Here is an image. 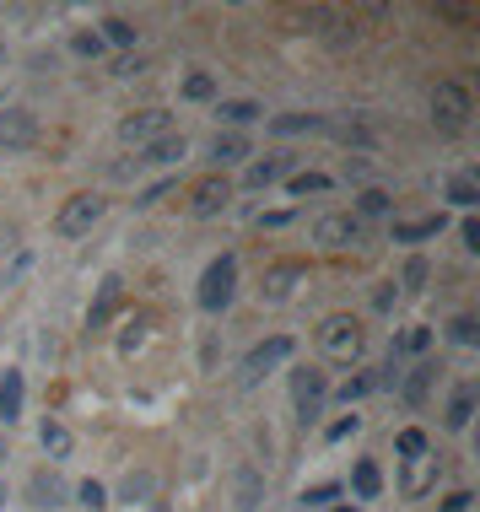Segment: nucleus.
Segmentation results:
<instances>
[{"mask_svg":"<svg viewBox=\"0 0 480 512\" xmlns=\"http://www.w3.org/2000/svg\"><path fill=\"white\" fill-rule=\"evenodd\" d=\"M475 335H480V329H475L470 313H459L454 324H448V340H454V345H475Z\"/></svg>","mask_w":480,"mask_h":512,"instance_id":"38","label":"nucleus"},{"mask_svg":"<svg viewBox=\"0 0 480 512\" xmlns=\"http://www.w3.org/2000/svg\"><path fill=\"white\" fill-rule=\"evenodd\" d=\"M378 389V372H367V378H351L346 389H340V405H351V399H367Z\"/></svg>","mask_w":480,"mask_h":512,"instance_id":"37","label":"nucleus"},{"mask_svg":"<svg viewBox=\"0 0 480 512\" xmlns=\"http://www.w3.org/2000/svg\"><path fill=\"white\" fill-rule=\"evenodd\" d=\"M184 98H189V103H211V98H216V76L195 71V76L184 81Z\"/></svg>","mask_w":480,"mask_h":512,"instance_id":"33","label":"nucleus"},{"mask_svg":"<svg viewBox=\"0 0 480 512\" xmlns=\"http://www.w3.org/2000/svg\"><path fill=\"white\" fill-rule=\"evenodd\" d=\"M0 459H6V437H0Z\"/></svg>","mask_w":480,"mask_h":512,"instance_id":"46","label":"nucleus"},{"mask_svg":"<svg viewBox=\"0 0 480 512\" xmlns=\"http://www.w3.org/2000/svg\"><path fill=\"white\" fill-rule=\"evenodd\" d=\"M76 54H81V60H98V54H103V38H98V33H76Z\"/></svg>","mask_w":480,"mask_h":512,"instance_id":"40","label":"nucleus"},{"mask_svg":"<svg viewBox=\"0 0 480 512\" xmlns=\"http://www.w3.org/2000/svg\"><path fill=\"white\" fill-rule=\"evenodd\" d=\"M313 243L319 248H351V243H362V221L351 211H329V216L313 221Z\"/></svg>","mask_w":480,"mask_h":512,"instance_id":"11","label":"nucleus"},{"mask_svg":"<svg viewBox=\"0 0 480 512\" xmlns=\"http://www.w3.org/2000/svg\"><path fill=\"white\" fill-rule=\"evenodd\" d=\"M319 351L329 356V362L351 367L356 356H362V324H356L351 313H329L319 324Z\"/></svg>","mask_w":480,"mask_h":512,"instance_id":"2","label":"nucleus"},{"mask_svg":"<svg viewBox=\"0 0 480 512\" xmlns=\"http://www.w3.org/2000/svg\"><path fill=\"white\" fill-rule=\"evenodd\" d=\"M470 415H475V389H470V383H459V389L448 394L443 426H448V432H470Z\"/></svg>","mask_w":480,"mask_h":512,"instance_id":"17","label":"nucleus"},{"mask_svg":"<svg viewBox=\"0 0 480 512\" xmlns=\"http://www.w3.org/2000/svg\"><path fill=\"white\" fill-rule=\"evenodd\" d=\"M292 162H297V157H286V151H281V157L254 162V168H249V184H254V189H265V184H276V178H292Z\"/></svg>","mask_w":480,"mask_h":512,"instance_id":"21","label":"nucleus"},{"mask_svg":"<svg viewBox=\"0 0 480 512\" xmlns=\"http://www.w3.org/2000/svg\"><path fill=\"white\" fill-rule=\"evenodd\" d=\"M146 329H152V318H130L125 335H119V356H135L146 345Z\"/></svg>","mask_w":480,"mask_h":512,"instance_id":"30","label":"nucleus"},{"mask_svg":"<svg viewBox=\"0 0 480 512\" xmlns=\"http://www.w3.org/2000/svg\"><path fill=\"white\" fill-rule=\"evenodd\" d=\"M184 157H189V141H184V135H162V141L146 146L141 162H152V168H173V162H184Z\"/></svg>","mask_w":480,"mask_h":512,"instance_id":"19","label":"nucleus"},{"mask_svg":"<svg viewBox=\"0 0 480 512\" xmlns=\"http://www.w3.org/2000/svg\"><path fill=\"white\" fill-rule=\"evenodd\" d=\"M38 146V119L27 108H0V151L17 157V151H33Z\"/></svg>","mask_w":480,"mask_h":512,"instance_id":"10","label":"nucleus"},{"mask_svg":"<svg viewBox=\"0 0 480 512\" xmlns=\"http://www.w3.org/2000/svg\"><path fill=\"white\" fill-rule=\"evenodd\" d=\"M362 216H389V195H383V189H362V195H356V221Z\"/></svg>","mask_w":480,"mask_h":512,"instance_id":"32","label":"nucleus"},{"mask_svg":"<svg viewBox=\"0 0 480 512\" xmlns=\"http://www.w3.org/2000/svg\"><path fill=\"white\" fill-rule=\"evenodd\" d=\"M103 44H114V49H130L135 44V38H141V27H135V22H125V17H103Z\"/></svg>","mask_w":480,"mask_h":512,"instance_id":"27","label":"nucleus"},{"mask_svg":"<svg viewBox=\"0 0 480 512\" xmlns=\"http://www.w3.org/2000/svg\"><path fill=\"white\" fill-rule=\"evenodd\" d=\"M119 308H125V281H119V275H103V281H98V302L87 308V329H92V335L108 329Z\"/></svg>","mask_w":480,"mask_h":512,"instance_id":"13","label":"nucleus"},{"mask_svg":"<svg viewBox=\"0 0 480 512\" xmlns=\"http://www.w3.org/2000/svg\"><path fill=\"white\" fill-rule=\"evenodd\" d=\"M152 512H168V507H152Z\"/></svg>","mask_w":480,"mask_h":512,"instance_id":"49","label":"nucleus"},{"mask_svg":"<svg viewBox=\"0 0 480 512\" xmlns=\"http://www.w3.org/2000/svg\"><path fill=\"white\" fill-rule=\"evenodd\" d=\"M38 442H44V453H49V459L54 464H60V459H71V432H65V426L60 421H44V426H38Z\"/></svg>","mask_w":480,"mask_h":512,"instance_id":"22","label":"nucleus"},{"mask_svg":"<svg viewBox=\"0 0 480 512\" xmlns=\"http://www.w3.org/2000/svg\"><path fill=\"white\" fill-rule=\"evenodd\" d=\"M0 507H6V486H0Z\"/></svg>","mask_w":480,"mask_h":512,"instance_id":"47","label":"nucleus"},{"mask_svg":"<svg viewBox=\"0 0 480 512\" xmlns=\"http://www.w3.org/2000/svg\"><path fill=\"white\" fill-rule=\"evenodd\" d=\"M340 496V486H313V491H303V507H329Z\"/></svg>","mask_w":480,"mask_h":512,"instance_id":"41","label":"nucleus"},{"mask_svg":"<svg viewBox=\"0 0 480 512\" xmlns=\"http://www.w3.org/2000/svg\"><path fill=\"white\" fill-rule=\"evenodd\" d=\"M0 54H6V49H0Z\"/></svg>","mask_w":480,"mask_h":512,"instance_id":"50","label":"nucleus"},{"mask_svg":"<svg viewBox=\"0 0 480 512\" xmlns=\"http://www.w3.org/2000/svg\"><path fill=\"white\" fill-rule=\"evenodd\" d=\"M103 211H108L103 195H71L60 205V216H54V232H60V238H87V232L103 221Z\"/></svg>","mask_w":480,"mask_h":512,"instance_id":"4","label":"nucleus"},{"mask_svg":"<svg viewBox=\"0 0 480 512\" xmlns=\"http://www.w3.org/2000/svg\"><path fill=\"white\" fill-rule=\"evenodd\" d=\"M259 507V475L254 469H243L238 475V512H254Z\"/></svg>","mask_w":480,"mask_h":512,"instance_id":"36","label":"nucleus"},{"mask_svg":"<svg viewBox=\"0 0 480 512\" xmlns=\"http://www.w3.org/2000/svg\"><path fill=\"white\" fill-rule=\"evenodd\" d=\"M249 157V141H243V135H216L211 141V162L216 168H232V162H243Z\"/></svg>","mask_w":480,"mask_h":512,"instance_id":"23","label":"nucleus"},{"mask_svg":"<svg viewBox=\"0 0 480 512\" xmlns=\"http://www.w3.org/2000/svg\"><path fill=\"white\" fill-rule=\"evenodd\" d=\"M470 114H475L470 87H464V81H437V87H432V124H437V130L459 135L464 124H470Z\"/></svg>","mask_w":480,"mask_h":512,"instance_id":"3","label":"nucleus"},{"mask_svg":"<svg viewBox=\"0 0 480 512\" xmlns=\"http://www.w3.org/2000/svg\"><path fill=\"white\" fill-rule=\"evenodd\" d=\"M394 448H400V459H405V464H410V459H421V453H427V432H416V426H410V432L394 437Z\"/></svg>","mask_w":480,"mask_h":512,"instance_id":"35","label":"nucleus"},{"mask_svg":"<svg viewBox=\"0 0 480 512\" xmlns=\"http://www.w3.org/2000/svg\"><path fill=\"white\" fill-rule=\"evenodd\" d=\"M22 405H27V378H22L17 367H6V372H0V421L17 426L22 421Z\"/></svg>","mask_w":480,"mask_h":512,"instance_id":"16","label":"nucleus"},{"mask_svg":"<svg viewBox=\"0 0 480 512\" xmlns=\"http://www.w3.org/2000/svg\"><path fill=\"white\" fill-rule=\"evenodd\" d=\"M443 232V216H416V221H394V243H432Z\"/></svg>","mask_w":480,"mask_h":512,"instance_id":"20","label":"nucleus"},{"mask_svg":"<svg viewBox=\"0 0 480 512\" xmlns=\"http://www.w3.org/2000/svg\"><path fill=\"white\" fill-rule=\"evenodd\" d=\"M324 399H329V383L319 367H297L292 372V405H297V421L313 426L324 415Z\"/></svg>","mask_w":480,"mask_h":512,"instance_id":"5","label":"nucleus"},{"mask_svg":"<svg viewBox=\"0 0 480 512\" xmlns=\"http://www.w3.org/2000/svg\"><path fill=\"white\" fill-rule=\"evenodd\" d=\"M437 469H443V464H437V453H421V459H410V464H405L400 491L410 496V502H421V496H427V491L437 486Z\"/></svg>","mask_w":480,"mask_h":512,"instance_id":"15","label":"nucleus"},{"mask_svg":"<svg viewBox=\"0 0 480 512\" xmlns=\"http://www.w3.org/2000/svg\"><path fill=\"white\" fill-rule=\"evenodd\" d=\"M432 345V324H410L400 340H394V356H421Z\"/></svg>","mask_w":480,"mask_h":512,"instance_id":"28","label":"nucleus"},{"mask_svg":"<svg viewBox=\"0 0 480 512\" xmlns=\"http://www.w3.org/2000/svg\"><path fill=\"white\" fill-rule=\"evenodd\" d=\"M232 205V184L222 173H211V178H200L195 189H189V216L195 221H216Z\"/></svg>","mask_w":480,"mask_h":512,"instance_id":"9","label":"nucleus"},{"mask_svg":"<svg viewBox=\"0 0 480 512\" xmlns=\"http://www.w3.org/2000/svg\"><path fill=\"white\" fill-rule=\"evenodd\" d=\"M475 507V491H448L443 502H437V512H470Z\"/></svg>","mask_w":480,"mask_h":512,"instance_id":"39","label":"nucleus"},{"mask_svg":"<svg viewBox=\"0 0 480 512\" xmlns=\"http://www.w3.org/2000/svg\"><path fill=\"white\" fill-rule=\"evenodd\" d=\"M65 502H71V486H65L54 469H33V475H27V507L54 512V507H65Z\"/></svg>","mask_w":480,"mask_h":512,"instance_id":"12","label":"nucleus"},{"mask_svg":"<svg viewBox=\"0 0 480 512\" xmlns=\"http://www.w3.org/2000/svg\"><path fill=\"white\" fill-rule=\"evenodd\" d=\"M286 189H292V195H324L329 173H292V178H286Z\"/></svg>","mask_w":480,"mask_h":512,"instance_id":"31","label":"nucleus"},{"mask_svg":"<svg viewBox=\"0 0 480 512\" xmlns=\"http://www.w3.org/2000/svg\"><path fill=\"white\" fill-rule=\"evenodd\" d=\"M270 130L276 135H313V130H329V119H319V114H281V119H270Z\"/></svg>","mask_w":480,"mask_h":512,"instance_id":"25","label":"nucleus"},{"mask_svg":"<svg viewBox=\"0 0 480 512\" xmlns=\"http://www.w3.org/2000/svg\"><path fill=\"white\" fill-rule=\"evenodd\" d=\"M356 426H362V415H346V421H335V426H329V442H340V437H351V432H356Z\"/></svg>","mask_w":480,"mask_h":512,"instance_id":"44","label":"nucleus"},{"mask_svg":"<svg viewBox=\"0 0 480 512\" xmlns=\"http://www.w3.org/2000/svg\"><path fill=\"white\" fill-rule=\"evenodd\" d=\"M162 135H173V114L168 108H141V114H130L125 124H119V141L125 146H152V141H162Z\"/></svg>","mask_w":480,"mask_h":512,"instance_id":"7","label":"nucleus"},{"mask_svg":"<svg viewBox=\"0 0 480 512\" xmlns=\"http://www.w3.org/2000/svg\"><path fill=\"white\" fill-rule=\"evenodd\" d=\"M216 119H227V124H254V119H265V108L249 103V98H222V103H216Z\"/></svg>","mask_w":480,"mask_h":512,"instance_id":"24","label":"nucleus"},{"mask_svg":"<svg viewBox=\"0 0 480 512\" xmlns=\"http://www.w3.org/2000/svg\"><path fill=\"white\" fill-rule=\"evenodd\" d=\"M459 238H464V248H470V254H480V221H475V216H464Z\"/></svg>","mask_w":480,"mask_h":512,"instance_id":"42","label":"nucleus"},{"mask_svg":"<svg viewBox=\"0 0 480 512\" xmlns=\"http://www.w3.org/2000/svg\"><path fill=\"white\" fill-rule=\"evenodd\" d=\"M421 281H427V259H410V265H405V286H410V292H421Z\"/></svg>","mask_w":480,"mask_h":512,"instance_id":"43","label":"nucleus"},{"mask_svg":"<svg viewBox=\"0 0 480 512\" xmlns=\"http://www.w3.org/2000/svg\"><path fill=\"white\" fill-rule=\"evenodd\" d=\"M335 512H362V507H335Z\"/></svg>","mask_w":480,"mask_h":512,"instance_id":"45","label":"nucleus"},{"mask_svg":"<svg viewBox=\"0 0 480 512\" xmlns=\"http://www.w3.org/2000/svg\"><path fill=\"white\" fill-rule=\"evenodd\" d=\"M432 383H437V367H432V362L410 367V378L400 383V399H405L410 410H421V405H427V394H432Z\"/></svg>","mask_w":480,"mask_h":512,"instance_id":"18","label":"nucleus"},{"mask_svg":"<svg viewBox=\"0 0 480 512\" xmlns=\"http://www.w3.org/2000/svg\"><path fill=\"white\" fill-rule=\"evenodd\" d=\"M232 297H238V254H216L211 265L200 270V292H195V302H200V313H227L232 308Z\"/></svg>","mask_w":480,"mask_h":512,"instance_id":"1","label":"nucleus"},{"mask_svg":"<svg viewBox=\"0 0 480 512\" xmlns=\"http://www.w3.org/2000/svg\"><path fill=\"white\" fill-rule=\"evenodd\" d=\"M351 491L362 496V502H373V496L383 491V475H378V464H373V459H362V464L351 469Z\"/></svg>","mask_w":480,"mask_h":512,"instance_id":"26","label":"nucleus"},{"mask_svg":"<svg viewBox=\"0 0 480 512\" xmlns=\"http://www.w3.org/2000/svg\"><path fill=\"white\" fill-rule=\"evenodd\" d=\"M0 292H6V275H0Z\"/></svg>","mask_w":480,"mask_h":512,"instance_id":"48","label":"nucleus"},{"mask_svg":"<svg viewBox=\"0 0 480 512\" xmlns=\"http://www.w3.org/2000/svg\"><path fill=\"white\" fill-rule=\"evenodd\" d=\"M297 281H308L303 259H281V265H270L265 281H259V302H265V308H281V302L297 292Z\"/></svg>","mask_w":480,"mask_h":512,"instance_id":"8","label":"nucleus"},{"mask_svg":"<svg viewBox=\"0 0 480 512\" xmlns=\"http://www.w3.org/2000/svg\"><path fill=\"white\" fill-rule=\"evenodd\" d=\"M292 351H297V340H292V335H270V340H259L254 351L243 356L238 378H243V383H249V389H254V383L265 378V372H276V367H281V362H286V356H292Z\"/></svg>","mask_w":480,"mask_h":512,"instance_id":"6","label":"nucleus"},{"mask_svg":"<svg viewBox=\"0 0 480 512\" xmlns=\"http://www.w3.org/2000/svg\"><path fill=\"white\" fill-rule=\"evenodd\" d=\"M71 496H76V502L87 507V512H103V507H108V491L98 486V480H81V486H76Z\"/></svg>","mask_w":480,"mask_h":512,"instance_id":"34","label":"nucleus"},{"mask_svg":"<svg viewBox=\"0 0 480 512\" xmlns=\"http://www.w3.org/2000/svg\"><path fill=\"white\" fill-rule=\"evenodd\" d=\"M157 491H162L157 469H130V475L119 480V502H130V507H157Z\"/></svg>","mask_w":480,"mask_h":512,"instance_id":"14","label":"nucleus"},{"mask_svg":"<svg viewBox=\"0 0 480 512\" xmlns=\"http://www.w3.org/2000/svg\"><path fill=\"white\" fill-rule=\"evenodd\" d=\"M448 200H454L459 211H475V200H480L475 178H470V173H454V178H448Z\"/></svg>","mask_w":480,"mask_h":512,"instance_id":"29","label":"nucleus"}]
</instances>
